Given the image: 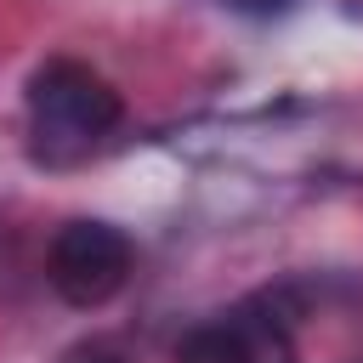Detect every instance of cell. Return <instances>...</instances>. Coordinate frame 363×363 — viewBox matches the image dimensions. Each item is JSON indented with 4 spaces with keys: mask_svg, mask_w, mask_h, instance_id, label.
<instances>
[{
    "mask_svg": "<svg viewBox=\"0 0 363 363\" xmlns=\"http://www.w3.org/2000/svg\"><path fill=\"white\" fill-rule=\"evenodd\" d=\"M74 363H119V357H113V352H102V346H96V352H74Z\"/></svg>",
    "mask_w": 363,
    "mask_h": 363,
    "instance_id": "cell-5",
    "label": "cell"
},
{
    "mask_svg": "<svg viewBox=\"0 0 363 363\" xmlns=\"http://www.w3.org/2000/svg\"><path fill=\"white\" fill-rule=\"evenodd\" d=\"M136 250L108 221H68L45 250V278L68 306H102L130 284Z\"/></svg>",
    "mask_w": 363,
    "mask_h": 363,
    "instance_id": "cell-2",
    "label": "cell"
},
{
    "mask_svg": "<svg viewBox=\"0 0 363 363\" xmlns=\"http://www.w3.org/2000/svg\"><path fill=\"white\" fill-rule=\"evenodd\" d=\"M227 6H238V11H255V17H267V11H284L289 0H227Z\"/></svg>",
    "mask_w": 363,
    "mask_h": 363,
    "instance_id": "cell-4",
    "label": "cell"
},
{
    "mask_svg": "<svg viewBox=\"0 0 363 363\" xmlns=\"http://www.w3.org/2000/svg\"><path fill=\"white\" fill-rule=\"evenodd\" d=\"M125 119V96L74 57H51L28 79V153L40 164H79Z\"/></svg>",
    "mask_w": 363,
    "mask_h": 363,
    "instance_id": "cell-1",
    "label": "cell"
},
{
    "mask_svg": "<svg viewBox=\"0 0 363 363\" xmlns=\"http://www.w3.org/2000/svg\"><path fill=\"white\" fill-rule=\"evenodd\" d=\"M176 357L182 363H301L289 318H278L272 301H244V306L199 323Z\"/></svg>",
    "mask_w": 363,
    "mask_h": 363,
    "instance_id": "cell-3",
    "label": "cell"
}]
</instances>
